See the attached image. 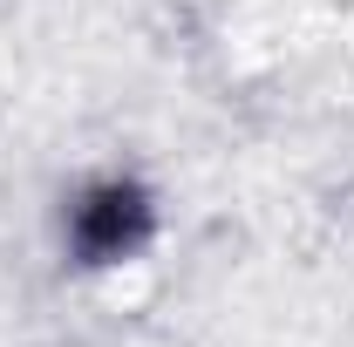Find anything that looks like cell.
<instances>
[{"label":"cell","instance_id":"obj_1","mask_svg":"<svg viewBox=\"0 0 354 347\" xmlns=\"http://www.w3.org/2000/svg\"><path fill=\"white\" fill-rule=\"evenodd\" d=\"M157 238V198L136 184V177H95L68 198L62 218V245L68 259L88 272H109V265H130L143 245Z\"/></svg>","mask_w":354,"mask_h":347}]
</instances>
